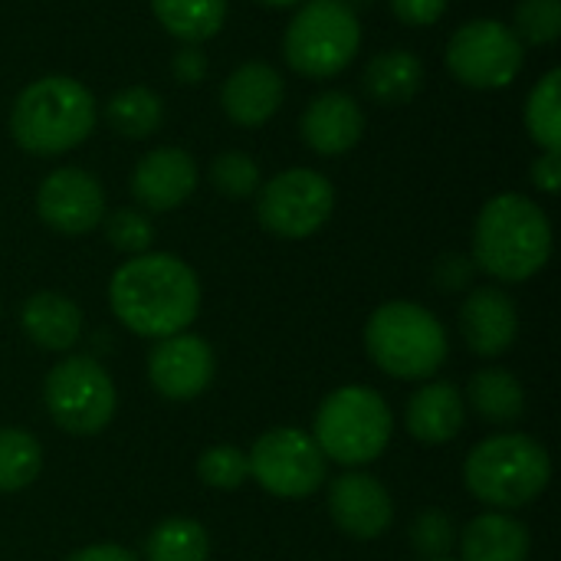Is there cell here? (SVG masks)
<instances>
[{"label": "cell", "instance_id": "cell-1", "mask_svg": "<svg viewBox=\"0 0 561 561\" xmlns=\"http://www.w3.org/2000/svg\"><path fill=\"white\" fill-rule=\"evenodd\" d=\"M112 316L141 339L187 332L201 312V279L174 253H141L125 260L108 279Z\"/></svg>", "mask_w": 561, "mask_h": 561}, {"label": "cell", "instance_id": "cell-2", "mask_svg": "<svg viewBox=\"0 0 561 561\" xmlns=\"http://www.w3.org/2000/svg\"><path fill=\"white\" fill-rule=\"evenodd\" d=\"M552 256V224L526 194L490 197L473 224V266L496 283H526Z\"/></svg>", "mask_w": 561, "mask_h": 561}, {"label": "cell", "instance_id": "cell-3", "mask_svg": "<svg viewBox=\"0 0 561 561\" xmlns=\"http://www.w3.org/2000/svg\"><path fill=\"white\" fill-rule=\"evenodd\" d=\"M95 128V99L72 76H43L30 82L10 108L13 141L36 158H56L79 148Z\"/></svg>", "mask_w": 561, "mask_h": 561}, {"label": "cell", "instance_id": "cell-4", "mask_svg": "<svg viewBox=\"0 0 561 561\" xmlns=\"http://www.w3.org/2000/svg\"><path fill=\"white\" fill-rule=\"evenodd\" d=\"M365 352L388 378L431 381L447 362L450 339L431 309L408 299H391L368 316Z\"/></svg>", "mask_w": 561, "mask_h": 561}, {"label": "cell", "instance_id": "cell-5", "mask_svg": "<svg viewBox=\"0 0 561 561\" xmlns=\"http://www.w3.org/2000/svg\"><path fill=\"white\" fill-rule=\"evenodd\" d=\"M552 480L549 450L529 434L483 437L463 460V483L490 510H523L536 503Z\"/></svg>", "mask_w": 561, "mask_h": 561}, {"label": "cell", "instance_id": "cell-6", "mask_svg": "<svg viewBox=\"0 0 561 561\" xmlns=\"http://www.w3.org/2000/svg\"><path fill=\"white\" fill-rule=\"evenodd\" d=\"M394 434V414L388 401L368 385H345L322 398L312 440L319 444L322 457L339 467H368L375 463Z\"/></svg>", "mask_w": 561, "mask_h": 561}, {"label": "cell", "instance_id": "cell-7", "mask_svg": "<svg viewBox=\"0 0 561 561\" xmlns=\"http://www.w3.org/2000/svg\"><path fill=\"white\" fill-rule=\"evenodd\" d=\"M362 23L345 0H302L283 36V56L306 79H332L352 66Z\"/></svg>", "mask_w": 561, "mask_h": 561}, {"label": "cell", "instance_id": "cell-8", "mask_svg": "<svg viewBox=\"0 0 561 561\" xmlns=\"http://www.w3.org/2000/svg\"><path fill=\"white\" fill-rule=\"evenodd\" d=\"M43 404L59 431L95 437L112 424L118 391L105 365L92 355H62L43 381Z\"/></svg>", "mask_w": 561, "mask_h": 561}, {"label": "cell", "instance_id": "cell-9", "mask_svg": "<svg viewBox=\"0 0 561 561\" xmlns=\"http://www.w3.org/2000/svg\"><path fill=\"white\" fill-rule=\"evenodd\" d=\"M335 210V187L312 168H286L256 191V220L279 240L319 233Z\"/></svg>", "mask_w": 561, "mask_h": 561}, {"label": "cell", "instance_id": "cell-10", "mask_svg": "<svg viewBox=\"0 0 561 561\" xmlns=\"http://www.w3.org/2000/svg\"><path fill=\"white\" fill-rule=\"evenodd\" d=\"M250 477L276 500H306L325 486L329 460L322 457L312 434L299 427H273L247 454Z\"/></svg>", "mask_w": 561, "mask_h": 561}, {"label": "cell", "instance_id": "cell-11", "mask_svg": "<svg viewBox=\"0 0 561 561\" xmlns=\"http://www.w3.org/2000/svg\"><path fill=\"white\" fill-rule=\"evenodd\" d=\"M526 62V46L510 23L480 16L463 23L447 43V69L470 89H506Z\"/></svg>", "mask_w": 561, "mask_h": 561}, {"label": "cell", "instance_id": "cell-12", "mask_svg": "<svg viewBox=\"0 0 561 561\" xmlns=\"http://www.w3.org/2000/svg\"><path fill=\"white\" fill-rule=\"evenodd\" d=\"M36 214L49 230L82 237L102 224L105 191L85 168H56L36 187Z\"/></svg>", "mask_w": 561, "mask_h": 561}, {"label": "cell", "instance_id": "cell-13", "mask_svg": "<svg viewBox=\"0 0 561 561\" xmlns=\"http://www.w3.org/2000/svg\"><path fill=\"white\" fill-rule=\"evenodd\" d=\"M217 375V355L207 339L194 332H178L158 339L148 352V381L164 401L201 398Z\"/></svg>", "mask_w": 561, "mask_h": 561}, {"label": "cell", "instance_id": "cell-14", "mask_svg": "<svg viewBox=\"0 0 561 561\" xmlns=\"http://www.w3.org/2000/svg\"><path fill=\"white\" fill-rule=\"evenodd\" d=\"M329 516L345 536L358 542H371L391 529L394 500L385 490V483L375 480L371 473L348 470L329 483Z\"/></svg>", "mask_w": 561, "mask_h": 561}, {"label": "cell", "instance_id": "cell-15", "mask_svg": "<svg viewBox=\"0 0 561 561\" xmlns=\"http://www.w3.org/2000/svg\"><path fill=\"white\" fill-rule=\"evenodd\" d=\"M194 191H197V164L184 148L174 145H161L148 151L131 171V197L151 214L178 210Z\"/></svg>", "mask_w": 561, "mask_h": 561}, {"label": "cell", "instance_id": "cell-16", "mask_svg": "<svg viewBox=\"0 0 561 561\" xmlns=\"http://www.w3.org/2000/svg\"><path fill=\"white\" fill-rule=\"evenodd\" d=\"M460 335L480 358H500L519 335V309L500 286L473 289L460 306Z\"/></svg>", "mask_w": 561, "mask_h": 561}, {"label": "cell", "instance_id": "cell-17", "mask_svg": "<svg viewBox=\"0 0 561 561\" xmlns=\"http://www.w3.org/2000/svg\"><path fill=\"white\" fill-rule=\"evenodd\" d=\"M302 141L322 154V158H339L345 151H352L362 135H365V112L362 105L342 92V89H329L322 95H316L299 122Z\"/></svg>", "mask_w": 561, "mask_h": 561}, {"label": "cell", "instance_id": "cell-18", "mask_svg": "<svg viewBox=\"0 0 561 561\" xmlns=\"http://www.w3.org/2000/svg\"><path fill=\"white\" fill-rule=\"evenodd\" d=\"M283 99H286L283 76L270 62H260V59L240 62L220 89V105L227 118L243 128L266 125L279 112Z\"/></svg>", "mask_w": 561, "mask_h": 561}, {"label": "cell", "instance_id": "cell-19", "mask_svg": "<svg viewBox=\"0 0 561 561\" xmlns=\"http://www.w3.org/2000/svg\"><path fill=\"white\" fill-rule=\"evenodd\" d=\"M404 424H408V434L427 447L450 444L460 437L467 424V401L447 381H424L408 401Z\"/></svg>", "mask_w": 561, "mask_h": 561}, {"label": "cell", "instance_id": "cell-20", "mask_svg": "<svg viewBox=\"0 0 561 561\" xmlns=\"http://www.w3.org/2000/svg\"><path fill=\"white\" fill-rule=\"evenodd\" d=\"M20 329L36 348L62 355V352H72L76 342L82 339V309L69 296L43 289L23 302Z\"/></svg>", "mask_w": 561, "mask_h": 561}, {"label": "cell", "instance_id": "cell-21", "mask_svg": "<svg viewBox=\"0 0 561 561\" xmlns=\"http://www.w3.org/2000/svg\"><path fill=\"white\" fill-rule=\"evenodd\" d=\"M533 536L510 513H480L460 533V561H529Z\"/></svg>", "mask_w": 561, "mask_h": 561}, {"label": "cell", "instance_id": "cell-22", "mask_svg": "<svg viewBox=\"0 0 561 561\" xmlns=\"http://www.w3.org/2000/svg\"><path fill=\"white\" fill-rule=\"evenodd\" d=\"M424 85V62L408 49H385L365 69V92L378 105H408Z\"/></svg>", "mask_w": 561, "mask_h": 561}, {"label": "cell", "instance_id": "cell-23", "mask_svg": "<svg viewBox=\"0 0 561 561\" xmlns=\"http://www.w3.org/2000/svg\"><path fill=\"white\" fill-rule=\"evenodd\" d=\"M467 404L473 414L493 427H510L523 417L526 411V391L519 378L506 368H483L470 378L467 388Z\"/></svg>", "mask_w": 561, "mask_h": 561}, {"label": "cell", "instance_id": "cell-24", "mask_svg": "<svg viewBox=\"0 0 561 561\" xmlns=\"http://www.w3.org/2000/svg\"><path fill=\"white\" fill-rule=\"evenodd\" d=\"M158 23L181 43H204L220 33L227 20V0H151Z\"/></svg>", "mask_w": 561, "mask_h": 561}, {"label": "cell", "instance_id": "cell-25", "mask_svg": "<svg viewBox=\"0 0 561 561\" xmlns=\"http://www.w3.org/2000/svg\"><path fill=\"white\" fill-rule=\"evenodd\" d=\"M105 118L122 138H151L164 122V102L148 85H125L105 102Z\"/></svg>", "mask_w": 561, "mask_h": 561}, {"label": "cell", "instance_id": "cell-26", "mask_svg": "<svg viewBox=\"0 0 561 561\" xmlns=\"http://www.w3.org/2000/svg\"><path fill=\"white\" fill-rule=\"evenodd\" d=\"M210 536L197 519L171 516L161 519L145 539V561H207Z\"/></svg>", "mask_w": 561, "mask_h": 561}, {"label": "cell", "instance_id": "cell-27", "mask_svg": "<svg viewBox=\"0 0 561 561\" xmlns=\"http://www.w3.org/2000/svg\"><path fill=\"white\" fill-rule=\"evenodd\" d=\"M43 470V447L23 427H0V493H20L36 483Z\"/></svg>", "mask_w": 561, "mask_h": 561}, {"label": "cell", "instance_id": "cell-28", "mask_svg": "<svg viewBox=\"0 0 561 561\" xmlns=\"http://www.w3.org/2000/svg\"><path fill=\"white\" fill-rule=\"evenodd\" d=\"M526 131L542 151L561 148V69H549L526 99Z\"/></svg>", "mask_w": 561, "mask_h": 561}, {"label": "cell", "instance_id": "cell-29", "mask_svg": "<svg viewBox=\"0 0 561 561\" xmlns=\"http://www.w3.org/2000/svg\"><path fill=\"white\" fill-rule=\"evenodd\" d=\"M197 480L210 490L233 493L250 480V460L247 450L233 444H214L197 457Z\"/></svg>", "mask_w": 561, "mask_h": 561}, {"label": "cell", "instance_id": "cell-30", "mask_svg": "<svg viewBox=\"0 0 561 561\" xmlns=\"http://www.w3.org/2000/svg\"><path fill=\"white\" fill-rule=\"evenodd\" d=\"M210 184L217 194H224L230 201L253 197L263 184L260 164L247 151H224L210 161Z\"/></svg>", "mask_w": 561, "mask_h": 561}, {"label": "cell", "instance_id": "cell-31", "mask_svg": "<svg viewBox=\"0 0 561 561\" xmlns=\"http://www.w3.org/2000/svg\"><path fill=\"white\" fill-rule=\"evenodd\" d=\"M513 33L523 46H552L561 36V0H523L516 7Z\"/></svg>", "mask_w": 561, "mask_h": 561}, {"label": "cell", "instance_id": "cell-32", "mask_svg": "<svg viewBox=\"0 0 561 561\" xmlns=\"http://www.w3.org/2000/svg\"><path fill=\"white\" fill-rule=\"evenodd\" d=\"M102 227H105V240L118 253H128V256H141L154 243V227H151L148 214L131 210V207H122V210L102 217Z\"/></svg>", "mask_w": 561, "mask_h": 561}, {"label": "cell", "instance_id": "cell-33", "mask_svg": "<svg viewBox=\"0 0 561 561\" xmlns=\"http://www.w3.org/2000/svg\"><path fill=\"white\" fill-rule=\"evenodd\" d=\"M411 542H414L417 556L424 561L450 559L457 533H454V523L440 510H424L411 526Z\"/></svg>", "mask_w": 561, "mask_h": 561}, {"label": "cell", "instance_id": "cell-34", "mask_svg": "<svg viewBox=\"0 0 561 561\" xmlns=\"http://www.w3.org/2000/svg\"><path fill=\"white\" fill-rule=\"evenodd\" d=\"M404 26H431L447 13L450 0H388Z\"/></svg>", "mask_w": 561, "mask_h": 561}, {"label": "cell", "instance_id": "cell-35", "mask_svg": "<svg viewBox=\"0 0 561 561\" xmlns=\"http://www.w3.org/2000/svg\"><path fill=\"white\" fill-rule=\"evenodd\" d=\"M473 260L470 256H463V253H447L440 263H437V283H440V289H447V293H457V289H463L470 279H473Z\"/></svg>", "mask_w": 561, "mask_h": 561}, {"label": "cell", "instance_id": "cell-36", "mask_svg": "<svg viewBox=\"0 0 561 561\" xmlns=\"http://www.w3.org/2000/svg\"><path fill=\"white\" fill-rule=\"evenodd\" d=\"M171 72H174V79L184 82V85L201 82V79L207 76V56H204V49L184 43V46L174 53V59H171Z\"/></svg>", "mask_w": 561, "mask_h": 561}, {"label": "cell", "instance_id": "cell-37", "mask_svg": "<svg viewBox=\"0 0 561 561\" xmlns=\"http://www.w3.org/2000/svg\"><path fill=\"white\" fill-rule=\"evenodd\" d=\"M533 184L542 194H559L561 187V148L559 151H542L533 161Z\"/></svg>", "mask_w": 561, "mask_h": 561}, {"label": "cell", "instance_id": "cell-38", "mask_svg": "<svg viewBox=\"0 0 561 561\" xmlns=\"http://www.w3.org/2000/svg\"><path fill=\"white\" fill-rule=\"evenodd\" d=\"M62 561H141L131 549L125 546H115V542H99V546H85V549H76L72 556H66Z\"/></svg>", "mask_w": 561, "mask_h": 561}, {"label": "cell", "instance_id": "cell-39", "mask_svg": "<svg viewBox=\"0 0 561 561\" xmlns=\"http://www.w3.org/2000/svg\"><path fill=\"white\" fill-rule=\"evenodd\" d=\"M260 3H266V7H299L302 0H260Z\"/></svg>", "mask_w": 561, "mask_h": 561}, {"label": "cell", "instance_id": "cell-40", "mask_svg": "<svg viewBox=\"0 0 561 561\" xmlns=\"http://www.w3.org/2000/svg\"><path fill=\"white\" fill-rule=\"evenodd\" d=\"M431 561H457V559H431Z\"/></svg>", "mask_w": 561, "mask_h": 561}]
</instances>
